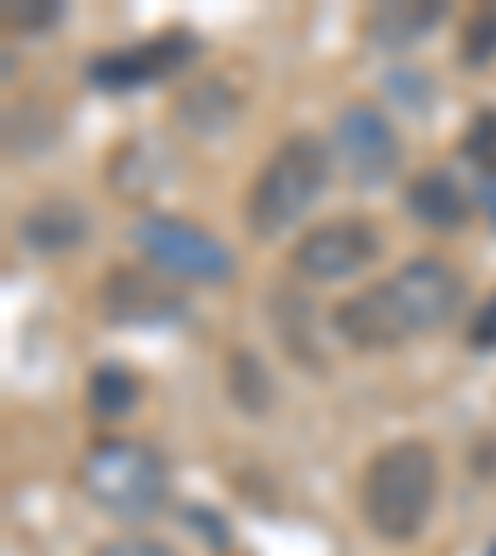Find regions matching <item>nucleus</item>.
Segmentation results:
<instances>
[{"label": "nucleus", "instance_id": "nucleus-1", "mask_svg": "<svg viewBox=\"0 0 496 556\" xmlns=\"http://www.w3.org/2000/svg\"><path fill=\"white\" fill-rule=\"evenodd\" d=\"M437 452L428 442L403 438L382 447L363 472V521L382 542H412L437 502Z\"/></svg>", "mask_w": 496, "mask_h": 556}, {"label": "nucleus", "instance_id": "nucleus-2", "mask_svg": "<svg viewBox=\"0 0 496 556\" xmlns=\"http://www.w3.org/2000/svg\"><path fill=\"white\" fill-rule=\"evenodd\" d=\"M85 497L115 521H150L169 497V467L139 438H100L80 463Z\"/></svg>", "mask_w": 496, "mask_h": 556}, {"label": "nucleus", "instance_id": "nucleus-3", "mask_svg": "<svg viewBox=\"0 0 496 556\" xmlns=\"http://www.w3.org/2000/svg\"><path fill=\"white\" fill-rule=\"evenodd\" d=\"M328 164H333V154L323 150V139H313V135L283 139V144L268 154L254 189H249V208H243L249 229H254L258 239H278L283 229H293V224L318 204V194H323Z\"/></svg>", "mask_w": 496, "mask_h": 556}, {"label": "nucleus", "instance_id": "nucleus-4", "mask_svg": "<svg viewBox=\"0 0 496 556\" xmlns=\"http://www.w3.org/2000/svg\"><path fill=\"white\" fill-rule=\"evenodd\" d=\"M129 239L139 243V254L154 268H164L169 278H189V283H229L233 278V254L224 249L208 229L174 214H144L129 229Z\"/></svg>", "mask_w": 496, "mask_h": 556}, {"label": "nucleus", "instance_id": "nucleus-5", "mask_svg": "<svg viewBox=\"0 0 496 556\" xmlns=\"http://www.w3.org/2000/svg\"><path fill=\"white\" fill-rule=\"evenodd\" d=\"M333 154L343 164V174L353 185L372 189V185H387L397 169H403V139L397 129L387 125L378 104H343L333 119Z\"/></svg>", "mask_w": 496, "mask_h": 556}, {"label": "nucleus", "instance_id": "nucleus-6", "mask_svg": "<svg viewBox=\"0 0 496 556\" xmlns=\"http://www.w3.org/2000/svg\"><path fill=\"white\" fill-rule=\"evenodd\" d=\"M199 55V40L189 30H164L144 46H129V50H110V55H94L90 60V85L104 94H125V90H144L154 80H169L189 60Z\"/></svg>", "mask_w": 496, "mask_h": 556}, {"label": "nucleus", "instance_id": "nucleus-7", "mask_svg": "<svg viewBox=\"0 0 496 556\" xmlns=\"http://www.w3.org/2000/svg\"><path fill=\"white\" fill-rule=\"evenodd\" d=\"M382 254V233L368 219H328L318 229H308L293 249V268L313 283H338L353 278Z\"/></svg>", "mask_w": 496, "mask_h": 556}, {"label": "nucleus", "instance_id": "nucleus-8", "mask_svg": "<svg viewBox=\"0 0 496 556\" xmlns=\"http://www.w3.org/2000/svg\"><path fill=\"white\" fill-rule=\"evenodd\" d=\"M387 289H393V303L403 313L407 333H432L462 303V274L447 258H412V264H403L387 278Z\"/></svg>", "mask_w": 496, "mask_h": 556}, {"label": "nucleus", "instance_id": "nucleus-9", "mask_svg": "<svg viewBox=\"0 0 496 556\" xmlns=\"http://www.w3.org/2000/svg\"><path fill=\"white\" fill-rule=\"evenodd\" d=\"M333 328L353 348H368V353H378V348H397V343H407V338H412V333H407V324H403V313H397L393 289H387V283H372V289H363V293H353V299L338 303Z\"/></svg>", "mask_w": 496, "mask_h": 556}, {"label": "nucleus", "instance_id": "nucleus-10", "mask_svg": "<svg viewBox=\"0 0 496 556\" xmlns=\"http://www.w3.org/2000/svg\"><path fill=\"white\" fill-rule=\"evenodd\" d=\"M100 308L115 318L119 328H154V324H174L179 313H185V303H179V293H169L160 283V278H139L129 274V268H115L110 274V283H104V299Z\"/></svg>", "mask_w": 496, "mask_h": 556}, {"label": "nucleus", "instance_id": "nucleus-11", "mask_svg": "<svg viewBox=\"0 0 496 556\" xmlns=\"http://www.w3.org/2000/svg\"><path fill=\"white\" fill-rule=\"evenodd\" d=\"M85 233H90V214L75 199H40L21 219V239L30 254H69L85 243Z\"/></svg>", "mask_w": 496, "mask_h": 556}, {"label": "nucleus", "instance_id": "nucleus-12", "mask_svg": "<svg viewBox=\"0 0 496 556\" xmlns=\"http://www.w3.org/2000/svg\"><path fill=\"white\" fill-rule=\"evenodd\" d=\"M407 214L422 219L428 229H457V224H467V214H472V199L457 185V174L428 169L407 185Z\"/></svg>", "mask_w": 496, "mask_h": 556}, {"label": "nucleus", "instance_id": "nucleus-13", "mask_svg": "<svg viewBox=\"0 0 496 556\" xmlns=\"http://www.w3.org/2000/svg\"><path fill=\"white\" fill-rule=\"evenodd\" d=\"M437 21H442V0H422V5L393 0V5H378L368 15V35L382 50H403V46H412L417 35H428Z\"/></svg>", "mask_w": 496, "mask_h": 556}, {"label": "nucleus", "instance_id": "nucleus-14", "mask_svg": "<svg viewBox=\"0 0 496 556\" xmlns=\"http://www.w3.org/2000/svg\"><path fill=\"white\" fill-rule=\"evenodd\" d=\"M179 119H185V129H194V135H219V129H229L233 119H239V94L224 80H199L194 90L179 100Z\"/></svg>", "mask_w": 496, "mask_h": 556}, {"label": "nucleus", "instance_id": "nucleus-15", "mask_svg": "<svg viewBox=\"0 0 496 556\" xmlns=\"http://www.w3.org/2000/svg\"><path fill=\"white\" fill-rule=\"evenodd\" d=\"M139 403V378L125 363H100L90 372V413L94 417H125Z\"/></svg>", "mask_w": 496, "mask_h": 556}, {"label": "nucleus", "instance_id": "nucleus-16", "mask_svg": "<svg viewBox=\"0 0 496 556\" xmlns=\"http://www.w3.org/2000/svg\"><path fill=\"white\" fill-rule=\"evenodd\" d=\"M229 393L233 403L243 407V413H268V403H274V382H268L264 363L254 358V353H233L229 363Z\"/></svg>", "mask_w": 496, "mask_h": 556}, {"label": "nucleus", "instance_id": "nucleus-17", "mask_svg": "<svg viewBox=\"0 0 496 556\" xmlns=\"http://www.w3.org/2000/svg\"><path fill=\"white\" fill-rule=\"evenodd\" d=\"M462 154H467V164H476V169L486 174V179H496V110L472 115V125H467V135H462Z\"/></svg>", "mask_w": 496, "mask_h": 556}, {"label": "nucleus", "instance_id": "nucleus-18", "mask_svg": "<svg viewBox=\"0 0 496 556\" xmlns=\"http://www.w3.org/2000/svg\"><path fill=\"white\" fill-rule=\"evenodd\" d=\"M462 55H467V65H486V60L496 55V5H486V11H476L472 21H467Z\"/></svg>", "mask_w": 496, "mask_h": 556}, {"label": "nucleus", "instance_id": "nucleus-19", "mask_svg": "<svg viewBox=\"0 0 496 556\" xmlns=\"http://www.w3.org/2000/svg\"><path fill=\"white\" fill-rule=\"evenodd\" d=\"M5 21H11L15 30H46V25L60 21V5L55 0H25V5H11V11H5Z\"/></svg>", "mask_w": 496, "mask_h": 556}, {"label": "nucleus", "instance_id": "nucleus-20", "mask_svg": "<svg viewBox=\"0 0 496 556\" xmlns=\"http://www.w3.org/2000/svg\"><path fill=\"white\" fill-rule=\"evenodd\" d=\"M90 556H179V552L154 542V536H115V542H100Z\"/></svg>", "mask_w": 496, "mask_h": 556}, {"label": "nucleus", "instance_id": "nucleus-21", "mask_svg": "<svg viewBox=\"0 0 496 556\" xmlns=\"http://www.w3.org/2000/svg\"><path fill=\"white\" fill-rule=\"evenodd\" d=\"M467 343L472 348H496V293L476 308L472 324H467Z\"/></svg>", "mask_w": 496, "mask_h": 556}, {"label": "nucleus", "instance_id": "nucleus-22", "mask_svg": "<svg viewBox=\"0 0 496 556\" xmlns=\"http://www.w3.org/2000/svg\"><path fill=\"white\" fill-rule=\"evenodd\" d=\"M492 219H496V194H492Z\"/></svg>", "mask_w": 496, "mask_h": 556}, {"label": "nucleus", "instance_id": "nucleus-23", "mask_svg": "<svg viewBox=\"0 0 496 556\" xmlns=\"http://www.w3.org/2000/svg\"><path fill=\"white\" fill-rule=\"evenodd\" d=\"M486 556H496V546H492V552H486Z\"/></svg>", "mask_w": 496, "mask_h": 556}]
</instances>
